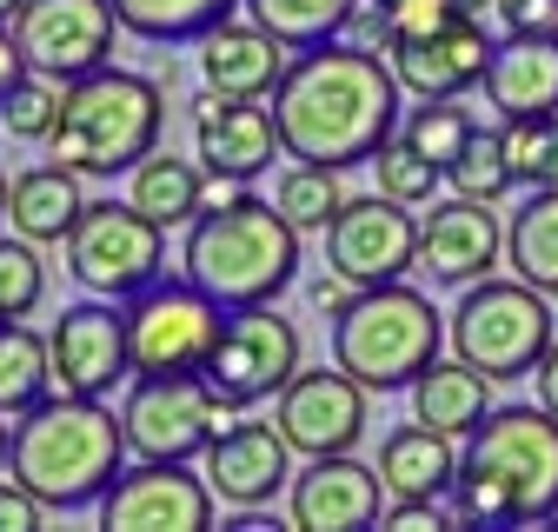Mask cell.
I'll return each instance as SVG.
<instances>
[{
  "mask_svg": "<svg viewBox=\"0 0 558 532\" xmlns=\"http://www.w3.org/2000/svg\"><path fill=\"white\" fill-rule=\"evenodd\" d=\"M373 167H379V193L405 200V207H433V193L446 186V167L426 160V154L405 141V133H392V141L373 154Z\"/></svg>",
  "mask_w": 558,
  "mask_h": 532,
  "instance_id": "obj_36",
  "label": "cell"
},
{
  "mask_svg": "<svg viewBox=\"0 0 558 532\" xmlns=\"http://www.w3.org/2000/svg\"><path fill=\"white\" fill-rule=\"evenodd\" d=\"M345 167H326V160H293L287 173L272 180V207L287 214L300 233H326L332 214L345 207V186H339Z\"/></svg>",
  "mask_w": 558,
  "mask_h": 532,
  "instance_id": "obj_32",
  "label": "cell"
},
{
  "mask_svg": "<svg viewBox=\"0 0 558 532\" xmlns=\"http://www.w3.org/2000/svg\"><path fill=\"white\" fill-rule=\"evenodd\" d=\"M21 8H27V0H0V27H14V21H21Z\"/></svg>",
  "mask_w": 558,
  "mask_h": 532,
  "instance_id": "obj_47",
  "label": "cell"
},
{
  "mask_svg": "<svg viewBox=\"0 0 558 532\" xmlns=\"http://www.w3.org/2000/svg\"><path fill=\"white\" fill-rule=\"evenodd\" d=\"M206 386H214L227 407H259V399H279L287 379L300 373V326L272 306H240L227 313L214 353H206Z\"/></svg>",
  "mask_w": 558,
  "mask_h": 532,
  "instance_id": "obj_11",
  "label": "cell"
},
{
  "mask_svg": "<svg viewBox=\"0 0 558 532\" xmlns=\"http://www.w3.org/2000/svg\"><path fill=\"white\" fill-rule=\"evenodd\" d=\"M353 14L360 0H246V21H259L287 47H326L353 27Z\"/></svg>",
  "mask_w": 558,
  "mask_h": 532,
  "instance_id": "obj_31",
  "label": "cell"
},
{
  "mask_svg": "<svg viewBox=\"0 0 558 532\" xmlns=\"http://www.w3.org/2000/svg\"><path fill=\"white\" fill-rule=\"evenodd\" d=\"M34 74V66H27V53H21V40H14V27H0V100H8L21 81Z\"/></svg>",
  "mask_w": 558,
  "mask_h": 532,
  "instance_id": "obj_44",
  "label": "cell"
},
{
  "mask_svg": "<svg viewBox=\"0 0 558 532\" xmlns=\"http://www.w3.org/2000/svg\"><path fill=\"white\" fill-rule=\"evenodd\" d=\"M459 525H538L558 519V413L525 399V407H493L465 433L459 486H452Z\"/></svg>",
  "mask_w": 558,
  "mask_h": 532,
  "instance_id": "obj_2",
  "label": "cell"
},
{
  "mask_svg": "<svg viewBox=\"0 0 558 532\" xmlns=\"http://www.w3.org/2000/svg\"><path fill=\"white\" fill-rule=\"evenodd\" d=\"M506 259V227L493 214V200H439L418 220V274H433V287H472Z\"/></svg>",
  "mask_w": 558,
  "mask_h": 532,
  "instance_id": "obj_20",
  "label": "cell"
},
{
  "mask_svg": "<svg viewBox=\"0 0 558 532\" xmlns=\"http://www.w3.org/2000/svg\"><path fill=\"white\" fill-rule=\"evenodd\" d=\"M493 386H499L493 373L465 366L459 353H452V360H433L426 373L412 379V420H426V426L465 439L485 413H493Z\"/></svg>",
  "mask_w": 558,
  "mask_h": 532,
  "instance_id": "obj_26",
  "label": "cell"
},
{
  "mask_svg": "<svg viewBox=\"0 0 558 532\" xmlns=\"http://www.w3.org/2000/svg\"><path fill=\"white\" fill-rule=\"evenodd\" d=\"M227 326V306L214 293H199L186 274L180 280H154L147 293L126 300V347H133V373H199Z\"/></svg>",
  "mask_w": 558,
  "mask_h": 532,
  "instance_id": "obj_10",
  "label": "cell"
},
{
  "mask_svg": "<svg viewBox=\"0 0 558 532\" xmlns=\"http://www.w3.org/2000/svg\"><path fill=\"white\" fill-rule=\"evenodd\" d=\"M379 525L386 532H439V525H459V519H452L446 499H386Z\"/></svg>",
  "mask_w": 558,
  "mask_h": 532,
  "instance_id": "obj_41",
  "label": "cell"
},
{
  "mask_svg": "<svg viewBox=\"0 0 558 532\" xmlns=\"http://www.w3.org/2000/svg\"><path fill=\"white\" fill-rule=\"evenodd\" d=\"M386 480L379 466L353 459V452H326V459H306V473H293L287 486V512L300 532H360V525H379L386 512Z\"/></svg>",
  "mask_w": 558,
  "mask_h": 532,
  "instance_id": "obj_19",
  "label": "cell"
},
{
  "mask_svg": "<svg viewBox=\"0 0 558 532\" xmlns=\"http://www.w3.org/2000/svg\"><path fill=\"white\" fill-rule=\"evenodd\" d=\"M287 40L266 34L259 21H220L214 34H199V81L214 94H253L266 100L287 81Z\"/></svg>",
  "mask_w": 558,
  "mask_h": 532,
  "instance_id": "obj_22",
  "label": "cell"
},
{
  "mask_svg": "<svg viewBox=\"0 0 558 532\" xmlns=\"http://www.w3.org/2000/svg\"><path fill=\"white\" fill-rule=\"evenodd\" d=\"M452 340L439 306L405 287V280H386V287H366L353 306L332 319V360L353 373L366 392H399L412 386L439 360V347Z\"/></svg>",
  "mask_w": 558,
  "mask_h": 532,
  "instance_id": "obj_6",
  "label": "cell"
},
{
  "mask_svg": "<svg viewBox=\"0 0 558 532\" xmlns=\"http://www.w3.org/2000/svg\"><path fill=\"white\" fill-rule=\"evenodd\" d=\"M493 53L499 40L485 34L478 14H459L452 27L439 34H418V40H399L392 47V74L412 100H459L472 87H485V74H493Z\"/></svg>",
  "mask_w": 558,
  "mask_h": 532,
  "instance_id": "obj_21",
  "label": "cell"
},
{
  "mask_svg": "<svg viewBox=\"0 0 558 532\" xmlns=\"http://www.w3.org/2000/svg\"><path fill=\"white\" fill-rule=\"evenodd\" d=\"M399 133H405V141L426 154V160L452 167V160L472 147L478 113L465 107V94H459V100H412V107H405V120H399Z\"/></svg>",
  "mask_w": 558,
  "mask_h": 532,
  "instance_id": "obj_33",
  "label": "cell"
},
{
  "mask_svg": "<svg viewBox=\"0 0 558 532\" xmlns=\"http://www.w3.org/2000/svg\"><path fill=\"white\" fill-rule=\"evenodd\" d=\"M459 446L452 433L426 426V420H412V426H392L379 439V480L392 499H452L459 486Z\"/></svg>",
  "mask_w": 558,
  "mask_h": 532,
  "instance_id": "obj_24",
  "label": "cell"
},
{
  "mask_svg": "<svg viewBox=\"0 0 558 532\" xmlns=\"http://www.w3.org/2000/svg\"><path fill=\"white\" fill-rule=\"evenodd\" d=\"M373 8L386 14L392 47H399V40H418V34H439V27H452V21L465 14L459 0H373Z\"/></svg>",
  "mask_w": 558,
  "mask_h": 532,
  "instance_id": "obj_39",
  "label": "cell"
},
{
  "mask_svg": "<svg viewBox=\"0 0 558 532\" xmlns=\"http://www.w3.org/2000/svg\"><path fill=\"white\" fill-rule=\"evenodd\" d=\"M366 287H353V280H345V274H332V266H326V280H313V306L326 313V319H339L345 306H353Z\"/></svg>",
  "mask_w": 558,
  "mask_h": 532,
  "instance_id": "obj_43",
  "label": "cell"
},
{
  "mask_svg": "<svg viewBox=\"0 0 558 532\" xmlns=\"http://www.w3.org/2000/svg\"><path fill=\"white\" fill-rule=\"evenodd\" d=\"M167 133V87L154 74L94 66L60 87V120L47 133V160L74 167L81 180H126Z\"/></svg>",
  "mask_w": 558,
  "mask_h": 532,
  "instance_id": "obj_5",
  "label": "cell"
},
{
  "mask_svg": "<svg viewBox=\"0 0 558 532\" xmlns=\"http://www.w3.org/2000/svg\"><path fill=\"white\" fill-rule=\"evenodd\" d=\"M53 392V347L27 319H0V413L21 420Z\"/></svg>",
  "mask_w": 558,
  "mask_h": 532,
  "instance_id": "obj_29",
  "label": "cell"
},
{
  "mask_svg": "<svg viewBox=\"0 0 558 532\" xmlns=\"http://www.w3.org/2000/svg\"><path fill=\"white\" fill-rule=\"evenodd\" d=\"M180 266L199 293H214L227 313L272 306L300 280V227L259 193H206L199 220L186 227Z\"/></svg>",
  "mask_w": 558,
  "mask_h": 532,
  "instance_id": "obj_3",
  "label": "cell"
},
{
  "mask_svg": "<svg viewBox=\"0 0 558 532\" xmlns=\"http://www.w3.org/2000/svg\"><path fill=\"white\" fill-rule=\"evenodd\" d=\"M66 274L100 300H133L167 274V227H154L133 200H87V214L66 240Z\"/></svg>",
  "mask_w": 558,
  "mask_h": 532,
  "instance_id": "obj_9",
  "label": "cell"
},
{
  "mask_svg": "<svg viewBox=\"0 0 558 532\" xmlns=\"http://www.w3.org/2000/svg\"><path fill=\"white\" fill-rule=\"evenodd\" d=\"M199 473H206V486H214V499L233 506V512L272 506L293 486V439L279 433V420H233L214 446L199 452Z\"/></svg>",
  "mask_w": 558,
  "mask_h": 532,
  "instance_id": "obj_18",
  "label": "cell"
},
{
  "mask_svg": "<svg viewBox=\"0 0 558 532\" xmlns=\"http://www.w3.org/2000/svg\"><path fill=\"white\" fill-rule=\"evenodd\" d=\"M493 14L506 34H551L558 40V0H499Z\"/></svg>",
  "mask_w": 558,
  "mask_h": 532,
  "instance_id": "obj_42",
  "label": "cell"
},
{
  "mask_svg": "<svg viewBox=\"0 0 558 532\" xmlns=\"http://www.w3.org/2000/svg\"><path fill=\"white\" fill-rule=\"evenodd\" d=\"M506 133V154L519 186H558V113H525V120H499Z\"/></svg>",
  "mask_w": 558,
  "mask_h": 532,
  "instance_id": "obj_35",
  "label": "cell"
},
{
  "mask_svg": "<svg viewBox=\"0 0 558 532\" xmlns=\"http://www.w3.org/2000/svg\"><path fill=\"white\" fill-rule=\"evenodd\" d=\"M506 259L512 274L538 293L558 300V186H532V200L506 227Z\"/></svg>",
  "mask_w": 558,
  "mask_h": 532,
  "instance_id": "obj_28",
  "label": "cell"
},
{
  "mask_svg": "<svg viewBox=\"0 0 558 532\" xmlns=\"http://www.w3.org/2000/svg\"><path fill=\"white\" fill-rule=\"evenodd\" d=\"M240 420V407L206 386V373H133L126 399H120V426L133 459H199L227 426Z\"/></svg>",
  "mask_w": 558,
  "mask_h": 532,
  "instance_id": "obj_8",
  "label": "cell"
},
{
  "mask_svg": "<svg viewBox=\"0 0 558 532\" xmlns=\"http://www.w3.org/2000/svg\"><path fill=\"white\" fill-rule=\"evenodd\" d=\"M8 186H14V180H8V167H0V220H8Z\"/></svg>",
  "mask_w": 558,
  "mask_h": 532,
  "instance_id": "obj_49",
  "label": "cell"
},
{
  "mask_svg": "<svg viewBox=\"0 0 558 532\" xmlns=\"http://www.w3.org/2000/svg\"><path fill=\"white\" fill-rule=\"evenodd\" d=\"M446 186L452 193H465V200H493V207H499V200L519 186V173H512V154H506V133L493 126V133H472V147L446 167Z\"/></svg>",
  "mask_w": 558,
  "mask_h": 532,
  "instance_id": "obj_34",
  "label": "cell"
},
{
  "mask_svg": "<svg viewBox=\"0 0 558 532\" xmlns=\"http://www.w3.org/2000/svg\"><path fill=\"white\" fill-rule=\"evenodd\" d=\"M532 379H538V407H551V413H558V340H551V353L538 360V373H532Z\"/></svg>",
  "mask_w": 558,
  "mask_h": 532,
  "instance_id": "obj_45",
  "label": "cell"
},
{
  "mask_svg": "<svg viewBox=\"0 0 558 532\" xmlns=\"http://www.w3.org/2000/svg\"><path fill=\"white\" fill-rule=\"evenodd\" d=\"M47 512H53V506H47L34 486H21L14 473L0 480V532H40V525H47Z\"/></svg>",
  "mask_w": 558,
  "mask_h": 532,
  "instance_id": "obj_40",
  "label": "cell"
},
{
  "mask_svg": "<svg viewBox=\"0 0 558 532\" xmlns=\"http://www.w3.org/2000/svg\"><path fill=\"white\" fill-rule=\"evenodd\" d=\"M113 34H126L113 0H27L21 21H14V40H21L27 66L47 74V81H60V87L94 74V66H107Z\"/></svg>",
  "mask_w": 558,
  "mask_h": 532,
  "instance_id": "obj_13",
  "label": "cell"
},
{
  "mask_svg": "<svg viewBox=\"0 0 558 532\" xmlns=\"http://www.w3.org/2000/svg\"><path fill=\"white\" fill-rule=\"evenodd\" d=\"M366 399L373 392L339 360L332 366H300L287 379V392L272 399V420H279V433L293 439V452L326 459V452H353L366 439Z\"/></svg>",
  "mask_w": 558,
  "mask_h": 532,
  "instance_id": "obj_16",
  "label": "cell"
},
{
  "mask_svg": "<svg viewBox=\"0 0 558 532\" xmlns=\"http://www.w3.org/2000/svg\"><path fill=\"white\" fill-rule=\"evenodd\" d=\"M0 319H8V313H0Z\"/></svg>",
  "mask_w": 558,
  "mask_h": 532,
  "instance_id": "obj_50",
  "label": "cell"
},
{
  "mask_svg": "<svg viewBox=\"0 0 558 532\" xmlns=\"http://www.w3.org/2000/svg\"><path fill=\"white\" fill-rule=\"evenodd\" d=\"M193 154L220 186H253L259 173H272V160L287 154L279 113L253 94H214L206 87L193 107Z\"/></svg>",
  "mask_w": 558,
  "mask_h": 532,
  "instance_id": "obj_15",
  "label": "cell"
},
{
  "mask_svg": "<svg viewBox=\"0 0 558 532\" xmlns=\"http://www.w3.org/2000/svg\"><path fill=\"white\" fill-rule=\"evenodd\" d=\"M214 486L206 473H186V459H140L107 486L100 525L107 532H199L214 525Z\"/></svg>",
  "mask_w": 558,
  "mask_h": 532,
  "instance_id": "obj_14",
  "label": "cell"
},
{
  "mask_svg": "<svg viewBox=\"0 0 558 532\" xmlns=\"http://www.w3.org/2000/svg\"><path fill=\"white\" fill-rule=\"evenodd\" d=\"M399 74L392 60H379L373 47H300V60L287 66V81L272 87V113L287 133L293 160H326V167H366L405 120L399 100Z\"/></svg>",
  "mask_w": 558,
  "mask_h": 532,
  "instance_id": "obj_1",
  "label": "cell"
},
{
  "mask_svg": "<svg viewBox=\"0 0 558 532\" xmlns=\"http://www.w3.org/2000/svg\"><path fill=\"white\" fill-rule=\"evenodd\" d=\"M233 8H246V0H113L120 27L133 40H147V47L199 40V34H214L220 21H233Z\"/></svg>",
  "mask_w": 558,
  "mask_h": 532,
  "instance_id": "obj_30",
  "label": "cell"
},
{
  "mask_svg": "<svg viewBox=\"0 0 558 532\" xmlns=\"http://www.w3.org/2000/svg\"><path fill=\"white\" fill-rule=\"evenodd\" d=\"M459 8H465V14H478V21H485V14H493V8H499V0H459Z\"/></svg>",
  "mask_w": 558,
  "mask_h": 532,
  "instance_id": "obj_48",
  "label": "cell"
},
{
  "mask_svg": "<svg viewBox=\"0 0 558 532\" xmlns=\"http://www.w3.org/2000/svg\"><path fill=\"white\" fill-rule=\"evenodd\" d=\"M126 426L107 399H81V392H47L34 413L14 420V452L8 473L21 486H34L53 512H81L100 506L107 486L126 473Z\"/></svg>",
  "mask_w": 558,
  "mask_h": 532,
  "instance_id": "obj_4",
  "label": "cell"
},
{
  "mask_svg": "<svg viewBox=\"0 0 558 532\" xmlns=\"http://www.w3.org/2000/svg\"><path fill=\"white\" fill-rule=\"evenodd\" d=\"M53 120H60V81H47V74H27L8 100H0V126H8V141L47 147Z\"/></svg>",
  "mask_w": 558,
  "mask_h": 532,
  "instance_id": "obj_38",
  "label": "cell"
},
{
  "mask_svg": "<svg viewBox=\"0 0 558 532\" xmlns=\"http://www.w3.org/2000/svg\"><path fill=\"white\" fill-rule=\"evenodd\" d=\"M485 100L499 120L558 113V40L551 34H506L485 74Z\"/></svg>",
  "mask_w": 558,
  "mask_h": 532,
  "instance_id": "obj_23",
  "label": "cell"
},
{
  "mask_svg": "<svg viewBox=\"0 0 558 532\" xmlns=\"http://www.w3.org/2000/svg\"><path fill=\"white\" fill-rule=\"evenodd\" d=\"M40 300H47L40 246L21 240V233H0V313H8V319H27Z\"/></svg>",
  "mask_w": 558,
  "mask_h": 532,
  "instance_id": "obj_37",
  "label": "cell"
},
{
  "mask_svg": "<svg viewBox=\"0 0 558 532\" xmlns=\"http://www.w3.org/2000/svg\"><path fill=\"white\" fill-rule=\"evenodd\" d=\"M326 266L345 274L353 287H386L405 280L418 266V220L405 200L392 193H366V200H345L326 227Z\"/></svg>",
  "mask_w": 558,
  "mask_h": 532,
  "instance_id": "obj_12",
  "label": "cell"
},
{
  "mask_svg": "<svg viewBox=\"0 0 558 532\" xmlns=\"http://www.w3.org/2000/svg\"><path fill=\"white\" fill-rule=\"evenodd\" d=\"M81 214H87L81 173L60 167V160L27 167V173H14V186H8V227H14L21 240H34V246H66V240H74V227H81Z\"/></svg>",
  "mask_w": 558,
  "mask_h": 532,
  "instance_id": "obj_25",
  "label": "cell"
},
{
  "mask_svg": "<svg viewBox=\"0 0 558 532\" xmlns=\"http://www.w3.org/2000/svg\"><path fill=\"white\" fill-rule=\"evenodd\" d=\"M452 332V353L478 373H493L499 386L506 379H525L538 373V360L551 353L558 326H551V293L525 287V280H472L459 287V306L446 319Z\"/></svg>",
  "mask_w": 558,
  "mask_h": 532,
  "instance_id": "obj_7",
  "label": "cell"
},
{
  "mask_svg": "<svg viewBox=\"0 0 558 532\" xmlns=\"http://www.w3.org/2000/svg\"><path fill=\"white\" fill-rule=\"evenodd\" d=\"M53 347V392L107 399L120 379H133V347H126V306L120 300H81L66 306L47 332Z\"/></svg>",
  "mask_w": 558,
  "mask_h": 532,
  "instance_id": "obj_17",
  "label": "cell"
},
{
  "mask_svg": "<svg viewBox=\"0 0 558 532\" xmlns=\"http://www.w3.org/2000/svg\"><path fill=\"white\" fill-rule=\"evenodd\" d=\"M206 180H214V173H206L199 160H186V154H147V160H140L133 173H126V200H133V207L140 214H147L154 227H193L199 220V207H206Z\"/></svg>",
  "mask_w": 558,
  "mask_h": 532,
  "instance_id": "obj_27",
  "label": "cell"
},
{
  "mask_svg": "<svg viewBox=\"0 0 558 532\" xmlns=\"http://www.w3.org/2000/svg\"><path fill=\"white\" fill-rule=\"evenodd\" d=\"M8 452H14V426H8V413H0V473H8Z\"/></svg>",
  "mask_w": 558,
  "mask_h": 532,
  "instance_id": "obj_46",
  "label": "cell"
}]
</instances>
